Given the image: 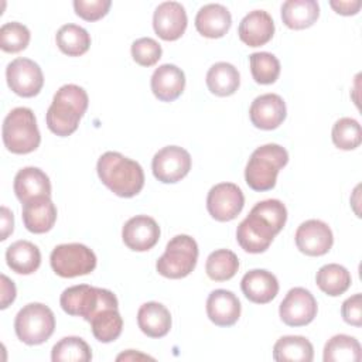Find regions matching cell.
<instances>
[{"label": "cell", "mask_w": 362, "mask_h": 362, "mask_svg": "<svg viewBox=\"0 0 362 362\" xmlns=\"http://www.w3.org/2000/svg\"><path fill=\"white\" fill-rule=\"evenodd\" d=\"M30 38V30L21 23H4L0 28V47L6 52L16 54L25 49Z\"/></svg>", "instance_id": "74e56055"}, {"label": "cell", "mask_w": 362, "mask_h": 362, "mask_svg": "<svg viewBox=\"0 0 362 362\" xmlns=\"http://www.w3.org/2000/svg\"><path fill=\"white\" fill-rule=\"evenodd\" d=\"M93 337L103 344L117 339L123 329V320L117 308H103L90 318Z\"/></svg>", "instance_id": "1f68e13d"}, {"label": "cell", "mask_w": 362, "mask_h": 362, "mask_svg": "<svg viewBox=\"0 0 362 362\" xmlns=\"http://www.w3.org/2000/svg\"><path fill=\"white\" fill-rule=\"evenodd\" d=\"M313 358V344L301 335L281 337L273 346V359L277 362H311Z\"/></svg>", "instance_id": "83f0119b"}, {"label": "cell", "mask_w": 362, "mask_h": 362, "mask_svg": "<svg viewBox=\"0 0 362 362\" xmlns=\"http://www.w3.org/2000/svg\"><path fill=\"white\" fill-rule=\"evenodd\" d=\"M58 48L68 57H79L90 47L89 33L76 24L62 25L55 35Z\"/></svg>", "instance_id": "d6a6232c"}, {"label": "cell", "mask_w": 362, "mask_h": 362, "mask_svg": "<svg viewBox=\"0 0 362 362\" xmlns=\"http://www.w3.org/2000/svg\"><path fill=\"white\" fill-rule=\"evenodd\" d=\"M1 136L4 147L14 154H28L41 143L35 115L28 107H16L3 120Z\"/></svg>", "instance_id": "277c9868"}, {"label": "cell", "mask_w": 362, "mask_h": 362, "mask_svg": "<svg viewBox=\"0 0 362 362\" xmlns=\"http://www.w3.org/2000/svg\"><path fill=\"white\" fill-rule=\"evenodd\" d=\"M137 324L143 334L150 338L165 337L171 328V314L165 305L157 301H148L140 305L137 311Z\"/></svg>", "instance_id": "d4e9b609"}, {"label": "cell", "mask_w": 362, "mask_h": 362, "mask_svg": "<svg viewBox=\"0 0 362 362\" xmlns=\"http://www.w3.org/2000/svg\"><path fill=\"white\" fill-rule=\"evenodd\" d=\"M187 23L185 8L178 1H164L153 14V28L164 41L178 40L185 33Z\"/></svg>", "instance_id": "9a60e30c"}, {"label": "cell", "mask_w": 362, "mask_h": 362, "mask_svg": "<svg viewBox=\"0 0 362 362\" xmlns=\"http://www.w3.org/2000/svg\"><path fill=\"white\" fill-rule=\"evenodd\" d=\"M238 34L240 41L249 47L264 45L274 34V21L267 11L253 10L239 23Z\"/></svg>", "instance_id": "ac0fdd59"}, {"label": "cell", "mask_w": 362, "mask_h": 362, "mask_svg": "<svg viewBox=\"0 0 362 362\" xmlns=\"http://www.w3.org/2000/svg\"><path fill=\"white\" fill-rule=\"evenodd\" d=\"M288 163V153L276 143L257 147L245 168V181L253 191H269L274 188L279 171Z\"/></svg>", "instance_id": "3957f363"}, {"label": "cell", "mask_w": 362, "mask_h": 362, "mask_svg": "<svg viewBox=\"0 0 362 362\" xmlns=\"http://www.w3.org/2000/svg\"><path fill=\"white\" fill-rule=\"evenodd\" d=\"M88 93L83 88L74 83L61 86L47 110L45 119L48 129L59 137L72 134L78 129L79 120L88 109Z\"/></svg>", "instance_id": "7a4b0ae2"}, {"label": "cell", "mask_w": 362, "mask_h": 362, "mask_svg": "<svg viewBox=\"0 0 362 362\" xmlns=\"http://www.w3.org/2000/svg\"><path fill=\"white\" fill-rule=\"evenodd\" d=\"M250 211L263 216L267 222H270L279 232L284 228L287 221V209L284 204L279 199H264L257 202Z\"/></svg>", "instance_id": "ab89813d"}, {"label": "cell", "mask_w": 362, "mask_h": 362, "mask_svg": "<svg viewBox=\"0 0 362 362\" xmlns=\"http://www.w3.org/2000/svg\"><path fill=\"white\" fill-rule=\"evenodd\" d=\"M185 75L173 64L160 65L151 75V90L161 102H173L184 92Z\"/></svg>", "instance_id": "7402d4cb"}, {"label": "cell", "mask_w": 362, "mask_h": 362, "mask_svg": "<svg viewBox=\"0 0 362 362\" xmlns=\"http://www.w3.org/2000/svg\"><path fill=\"white\" fill-rule=\"evenodd\" d=\"M232 24V16L229 10L218 3H209L202 6L195 16L197 31L206 38L223 37Z\"/></svg>", "instance_id": "603a6c76"}, {"label": "cell", "mask_w": 362, "mask_h": 362, "mask_svg": "<svg viewBox=\"0 0 362 362\" xmlns=\"http://www.w3.org/2000/svg\"><path fill=\"white\" fill-rule=\"evenodd\" d=\"M361 358V344L351 335H334L324 346V362H359Z\"/></svg>", "instance_id": "4dcf8cb0"}, {"label": "cell", "mask_w": 362, "mask_h": 362, "mask_svg": "<svg viewBox=\"0 0 362 362\" xmlns=\"http://www.w3.org/2000/svg\"><path fill=\"white\" fill-rule=\"evenodd\" d=\"M51 359L52 362H88L92 359V351L82 338L65 337L52 346Z\"/></svg>", "instance_id": "e575fe53"}, {"label": "cell", "mask_w": 362, "mask_h": 362, "mask_svg": "<svg viewBox=\"0 0 362 362\" xmlns=\"http://www.w3.org/2000/svg\"><path fill=\"white\" fill-rule=\"evenodd\" d=\"M7 266L18 274H31L41 264L40 249L28 240H17L6 250Z\"/></svg>", "instance_id": "4316f807"}, {"label": "cell", "mask_w": 362, "mask_h": 362, "mask_svg": "<svg viewBox=\"0 0 362 362\" xmlns=\"http://www.w3.org/2000/svg\"><path fill=\"white\" fill-rule=\"evenodd\" d=\"M154 177L164 184L181 181L191 170V156L180 146H167L158 150L151 161Z\"/></svg>", "instance_id": "8fae6325"}, {"label": "cell", "mask_w": 362, "mask_h": 362, "mask_svg": "<svg viewBox=\"0 0 362 362\" xmlns=\"http://www.w3.org/2000/svg\"><path fill=\"white\" fill-rule=\"evenodd\" d=\"M279 230L259 214L250 211L238 225L236 240L245 252L262 253L269 249Z\"/></svg>", "instance_id": "9c48e42d"}, {"label": "cell", "mask_w": 362, "mask_h": 362, "mask_svg": "<svg viewBox=\"0 0 362 362\" xmlns=\"http://www.w3.org/2000/svg\"><path fill=\"white\" fill-rule=\"evenodd\" d=\"M8 88L18 96L33 98L44 85V75L37 62L30 58H16L6 68Z\"/></svg>", "instance_id": "30bf717a"}, {"label": "cell", "mask_w": 362, "mask_h": 362, "mask_svg": "<svg viewBox=\"0 0 362 362\" xmlns=\"http://www.w3.org/2000/svg\"><path fill=\"white\" fill-rule=\"evenodd\" d=\"M14 192L20 202L37 197H51V182L48 175L37 167H24L14 177Z\"/></svg>", "instance_id": "cb8c5ba5"}, {"label": "cell", "mask_w": 362, "mask_h": 362, "mask_svg": "<svg viewBox=\"0 0 362 362\" xmlns=\"http://www.w3.org/2000/svg\"><path fill=\"white\" fill-rule=\"evenodd\" d=\"M341 315L344 321L354 327L362 325V296L356 293L346 298L341 307Z\"/></svg>", "instance_id": "b9f144b4"}, {"label": "cell", "mask_w": 362, "mask_h": 362, "mask_svg": "<svg viewBox=\"0 0 362 362\" xmlns=\"http://www.w3.org/2000/svg\"><path fill=\"white\" fill-rule=\"evenodd\" d=\"M298 250L307 256H322L329 252L334 243L331 228L320 219L303 222L294 235Z\"/></svg>", "instance_id": "5bb4252c"}, {"label": "cell", "mask_w": 362, "mask_h": 362, "mask_svg": "<svg viewBox=\"0 0 362 362\" xmlns=\"http://www.w3.org/2000/svg\"><path fill=\"white\" fill-rule=\"evenodd\" d=\"M59 304L62 310L74 317H83L88 322L103 308H117L116 296L106 288L79 284L68 287L62 291Z\"/></svg>", "instance_id": "5b68a950"}, {"label": "cell", "mask_w": 362, "mask_h": 362, "mask_svg": "<svg viewBox=\"0 0 362 362\" xmlns=\"http://www.w3.org/2000/svg\"><path fill=\"white\" fill-rule=\"evenodd\" d=\"M240 288L249 301L256 304H267L277 296L279 281L272 272L264 269H253L242 277Z\"/></svg>", "instance_id": "d6986e66"}, {"label": "cell", "mask_w": 362, "mask_h": 362, "mask_svg": "<svg viewBox=\"0 0 362 362\" xmlns=\"http://www.w3.org/2000/svg\"><path fill=\"white\" fill-rule=\"evenodd\" d=\"M161 45L150 37L137 38L132 44V57L136 64L141 66H153L161 58Z\"/></svg>", "instance_id": "f35d334b"}, {"label": "cell", "mask_w": 362, "mask_h": 362, "mask_svg": "<svg viewBox=\"0 0 362 362\" xmlns=\"http://www.w3.org/2000/svg\"><path fill=\"white\" fill-rule=\"evenodd\" d=\"M329 6L335 10V13L341 16H354L361 8L359 0H331Z\"/></svg>", "instance_id": "7bdbcfd3"}, {"label": "cell", "mask_w": 362, "mask_h": 362, "mask_svg": "<svg viewBox=\"0 0 362 362\" xmlns=\"http://www.w3.org/2000/svg\"><path fill=\"white\" fill-rule=\"evenodd\" d=\"M320 17V6L315 0H287L281 6V20L291 30L311 27Z\"/></svg>", "instance_id": "484cf974"}, {"label": "cell", "mask_w": 362, "mask_h": 362, "mask_svg": "<svg viewBox=\"0 0 362 362\" xmlns=\"http://www.w3.org/2000/svg\"><path fill=\"white\" fill-rule=\"evenodd\" d=\"M1 236L0 240H6L14 229V216L13 212L7 206H1Z\"/></svg>", "instance_id": "f6af8a7d"}, {"label": "cell", "mask_w": 362, "mask_h": 362, "mask_svg": "<svg viewBox=\"0 0 362 362\" xmlns=\"http://www.w3.org/2000/svg\"><path fill=\"white\" fill-rule=\"evenodd\" d=\"M317 286L322 293L331 297H337L344 294L351 283V273L341 264L337 263H328L318 269L315 274Z\"/></svg>", "instance_id": "f546056e"}, {"label": "cell", "mask_w": 362, "mask_h": 362, "mask_svg": "<svg viewBox=\"0 0 362 362\" xmlns=\"http://www.w3.org/2000/svg\"><path fill=\"white\" fill-rule=\"evenodd\" d=\"M286 116V103L277 93H264L257 96L249 109L252 124L262 130L277 129L284 122Z\"/></svg>", "instance_id": "e0dca14e"}, {"label": "cell", "mask_w": 362, "mask_h": 362, "mask_svg": "<svg viewBox=\"0 0 362 362\" xmlns=\"http://www.w3.org/2000/svg\"><path fill=\"white\" fill-rule=\"evenodd\" d=\"M0 279H1V303H0V308L4 310V308H7L16 300V286H14V283L6 274H1Z\"/></svg>", "instance_id": "ee69618b"}, {"label": "cell", "mask_w": 362, "mask_h": 362, "mask_svg": "<svg viewBox=\"0 0 362 362\" xmlns=\"http://www.w3.org/2000/svg\"><path fill=\"white\" fill-rule=\"evenodd\" d=\"M122 239L129 249L134 252H146L157 245L160 239V226L151 216L136 215L124 223Z\"/></svg>", "instance_id": "2e32d148"}, {"label": "cell", "mask_w": 362, "mask_h": 362, "mask_svg": "<svg viewBox=\"0 0 362 362\" xmlns=\"http://www.w3.org/2000/svg\"><path fill=\"white\" fill-rule=\"evenodd\" d=\"M331 139L334 146L341 150H355L362 141L361 124L352 117H341L332 126Z\"/></svg>", "instance_id": "8d00e7d4"}, {"label": "cell", "mask_w": 362, "mask_h": 362, "mask_svg": "<svg viewBox=\"0 0 362 362\" xmlns=\"http://www.w3.org/2000/svg\"><path fill=\"white\" fill-rule=\"evenodd\" d=\"M96 171L102 184L122 198H132L144 187L141 165L117 151L103 153L98 160Z\"/></svg>", "instance_id": "6da1fadb"}, {"label": "cell", "mask_w": 362, "mask_h": 362, "mask_svg": "<svg viewBox=\"0 0 362 362\" xmlns=\"http://www.w3.org/2000/svg\"><path fill=\"white\" fill-rule=\"evenodd\" d=\"M243 205V192L233 182H219L214 185L206 197V209L209 215L219 222L235 219L242 212Z\"/></svg>", "instance_id": "7c38bea8"}, {"label": "cell", "mask_w": 362, "mask_h": 362, "mask_svg": "<svg viewBox=\"0 0 362 362\" xmlns=\"http://www.w3.org/2000/svg\"><path fill=\"white\" fill-rule=\"evenodd\" d=\"M49 263L55 274L72 279L92 273L96 267V255L82 243H64L54 247Z\"/></svg>", "instance_id": "ba28073f"}, {"label": "cell", "mask_w": 362, "mask_h": 362, "mask_svg": "<svg viewBox=\"0 0 362 362\" xmlns=\"http://www.w3.org/2000/svg\"><path fill=\"white\" fill-rule=\"evenodd\" d=\"M55 329V317L49 307L41 303L24 305L16 315L14 331L27 345H40L49 339Z\"/></svg>", "instance_id": "8992f818"}, {"label": "cell", "mask_w": 362, "mask_h": 362, "mask_svg": "<svg viewBox=\"0 0 362 362\" xmlns=\"http://www.w3.org/2000/svg\"><path fill=\"white\" fill-rule=\"evenodd\" d=\"M112 6L110 0H75L74 8L76 16L86 21H96L105 17Z\"/></svg>", "instance_id": "60d3db41"}, {"label": "cell", "mask_w": 362, "mask_h": 362, "mask_svg": "<svg viewBox=\"0 0 362 362\" xmlns=\"http://www.w3.org/2000/svg\"><path fill=\"white\" fill-rule=\"evenodd\" d=\"M317 311L318 305L314 296L304 287L288 290L279 307L280 318L288 327H303L310 324L315 318Z\"/></svg>", "instance_id": "4fadbf2b"}, {"label": "cell", "mask_w": 362, "mask_h": 362, "mask_svg": "<svg viewBox=\"0 0 362 362\" xmlns=\"http://www.w3.org/2000/svg\"><path fill=\"white\" fill-rule=\"evenodd\" d=\"M116 359H117V361H134V359H153V358H151V356H148V355L139 354V352H136V354H134V351H133V349H129L126 354H124V352H123V354H120Z\"/></svg>", "instance_id": "bcb514c9"}, {"label": "cell", "mask_w": 362, "mask_h": 362, "mask_svg": "<svg viewBox=\"0 0 362 362\" xmlns=\"http://www.w3.org/2000/svg\"><path fill=\"white\" fill-rule=\"evenodd\" d=\"M198 245L188 235L174 236L156 263L157 272L167 279L187 277L197 266Z\"/></svg>", "instance_id": "52a82bcc"}, {"label": "cell", "mask_w": 362, "mask_h": 362, "mask_svg": "<svg viewBox=\"0 0 362 362\" xmlns=\"http://www.w3.org/2000/svg\"><path fill=\"white\" fill-rule=\"evenodd\" d=\"M253 79L260 85L274 83L280 75V61L270 52H253L249 57Z\"/></svg>", "instance_id": "d590c367"}, {"label": "cell", "mask_w": 362, "mask_h": 362, "mask_svg": "<svg viewBox=\"0 0 362 362\" xmlns=\"http://www.w3.org/2000/svg\"><path fill=\"white\" fill-rule=\"evenodd\" d=\"M239 269L238 256L228 249H218L212 252L205 263L206 274L214 281L230 280Z\"/></svg>", "instance_id": "836d02e7"}, {"label": "cell", "mask_w": 362, "mask_h": 362, "mask_svg": "<svg viewBox=\"0 0 362 362\" xmlns=\"http://www.w3.org/2000/svg\"><path fill=\"white\" fill-rule=\"evenodd\" d=\"M239 85V71L229 62H216L206 72V86L216 96H230Z\"/></svg>", "instance_id": "f1b7e54d"}, {"label": "cell", "mask_w": 362, "mask_h": 362, "mask_svg": "<svg viewBox=\"0 0 362 362\" xmlns=\"http://www.w3.org/2000/svg\"><path fill=\"white\" fill-rule=\"evenodd\" d=\"M23 222L31 233H45L57 221V208L49 197H37L23 204Z\"/></svg>", "instance_id": "44dd1931"}, {"label": "cell", "mask_w": 362, "mask_h": 362, "mask_svg": "<svg viewBox=\"0 0 362 362\" xmlns=\"http://www.w3.org/2000/svg\"><path fill=\"white\" fill-rule=\"evenodd\" d=\"M240 301L229 290H214L206 300V315L218 327H230L240 317Z\"/></svg>", "instance_id": "ffe728a7"}]
</instances>
